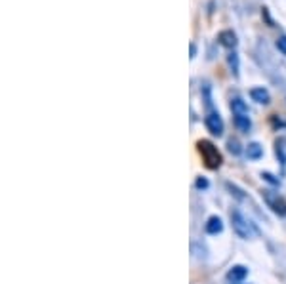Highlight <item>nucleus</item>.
<instances>
[{"mask_svg":"<svg viewBox=\"0 0 286 284\" xmlns=\"http://www.w3.org/2000/svg\"><path fill=\"white\" fill-rule=\"evenodd\" d=\"M197 149H199L200 157H202V162L206 164V168H210V170H218V168L222 166L223 157L212 141H208V139H200L199 143H197Z\"/></svg>","mask_w":286,"mask_h":284,"instance_id":"obj_1","label":"nucleus"},{"mask_svg":"<svg viewBox=\"0 0 286 284\" xmlns=\"http://www.w3.org/2000/svg\"><path fill=\"white\" fill-rule=\"evenodd\" d=\"M231 225L241 239H250L252 237V223L244 218L241 212H231Z\"/></svg>","mask_w":286,"mask_h":284,"instance_id":"obj_2","label":"nucleus"},{"mask_svg":"<svg viewBox=\"0 0 286 284\" xmlns=\"http://www.w3.org/2000/svg\"><path fill=\"white\" fill-rule=\"evenodd\" d=\"M261 197H264L265 204H267V208H271L277 216H286V200L280 197L279 193H275V191H269L265 189L261 193Z\"/></svg>","mask_w":286,"mask_h":284,"instance_id":"obj_3","label":"nucleus"},{"mask_svg":"<svg viewBox=\"0 0 286 284\" xmlns=\"http://www.w3.org/2000/svg\"><path fill=\"white\" fill-rule=\"evenodd\" d=\"M204 124H206L208 132H210L212 136H218V138L222 136L223 128H225V124H223V120L218 111H208V115L204 117Z\"/></svg>","mask_w":286,"mask_h":284,"instance_id":"obj_4","label":"nucleus"},{"mask_svg":"<svg viewBox=\"0 0 286 284\" xmlns=\"http://www.w3.org/2000/svg\"><path fill=\"white\" fill-rule=\"evenodd\" d=\"M218 42L222 44L223 48H227V50H235L239 40H236V35L233 31H222L220 35H218Z\"/></svg>","mask_w":286,"mask_h":284,"instance_id":"obj_5","label":"nucleus"},{"mask_svg":"<svg viewBox=\"0 0 286 284\" xmlns=\"http://www.w3.org/2000/svg\"><path fill=\"white\" fill-rule=\"evenodd\" d=\"M246 277H248V269L243 267V265H235V267H231L227 273V280L233 284H241Z\"/></svg>","mask_w":286,"mask_h":284,"instance_id":"obj_6","label":"nucleus"},{"mask_svg":"<svg viewBox=\"0 0 286 284\" xmlns=\"http://www.w3.org/2000/svg\"><path fill=\"white\" fill-rule=\"evenodd\" d=\"M250 97L256 103H259V105H267V103L271 101V95H269V92L265 88H252Z\"/></svg>","mask_w":286,"mask_h":284,"instance_id":"obj_7","label":"nucleus"},{"mask_svg":"<svg viewBox=\"0 0 286 284\" xmlns=\"http://www.w3.org/2000/svg\"><path fill=\"white\" fill-rule=\"evenodd\" d=\"M223 231V221L222 218H218V216H212V218H208L206 221V233L208 235H218Z\"/></svg>","mask_w":286,"mask_h":284,"instance_id":"obj_8","label":"nucleus"},{"mask_svg":"<svg viewBox=\"0 0 286 284\" xmlns=\"http://www.w3.org/2000/svg\"><path fill=\"white\" fill-rule=\"evenodd\" d=\"M233 120H235V126L241 132H244V134L250 132V128H252L250 115H233Z\"/></svg>","mask_w":286,"mask_h":284,"instance_id":"obj_9","label":"nucleus"},{"mask_svg":"<svg viewBox=\"0 0 286 284\" xmlns=\"http://www.w3.org/2000/svg\"><path fill=\"white\" fill-rule=\"evenodd\" d=\"M231 111H233V115H250L248 105H246L241 97H233V101H231Z\"/></svg>","mask_w":286,"mask_h":284,"instance_id":"obj_10","label":"nucleus"},{"mask_svg":"<svg viewBox=\"0 0 286 284\" xmlns=\"http://www.w3.org/2000/svg\"><path fill=\"white\" fill-rule=\"evenodd\" d=\"M246 157H248L250 161H257V159H261V157H264V147L259 145V143H250L248 149H246Z\"/></svg>","mask_w":286,"mask_h":284,"instance_id":"obj_11","label":"nucleus"},{"mask_svg":"<svg viewBox=\"0 0 286 284\" xmlns=\"http://www.w3.org/2000/svg\"><path fill=\"white\" fill-rule=\"evenodd\" d=\"M227 65L229 69H231V73L235 74V76H239V56H236V51L235 50H231L229 51V56H227Z\"/></svg>","mask_w":286,"mask_h":284,"instance_id":"obj_12","label":"nucleus"},{"mask_svg":"<svg viewBox=\"0 0 286 284\" xmlns=\"http://www.w3.org/2000/svg\"><path fill=\"white\" fill-rule=\"evenodd\" d=\"M275 46H277V50H279L282 56H286V35H280V37L277 38Z\"/></svg>","mask_w":286,"mask_h":284,"instance_id":"obj_13","label":"nucleus"},{"mask_svg":"<svg viewBox=\"0 0 286 284\" xmlns=\"http://www.w3.org/2000/svg\"><path fill=\"white\" fill-rule=\"evenodd\" d=\"M229 151H231L233 154H239V153H241V149H239V143H236L235 139H231V141H229Z\"/></svg>","mask_w":286,"mask_h":284,"instance_id":"obj_14","label":"nucleus"},{"mask_svg":"<svg viewBox=\"0 0 286 284\" xmlns=\"http://www.w3.org/2000/svg\"><path fill=\"white\" fill-rule=\"evenodd\" d=\"M261 177H264V179H267L269 183H273V185H279V179H275V175L267 174V172H265V174H261Z\"/></svg>","mask_w":286,"mask_h":284,"instance_id":"obj_15","label":"nucleus"},{"mask_svg":"<svg viewBox=\"0 0 286 284\" xmlns=\"http://www.w3.org/2000/svg\"><path fill=\"white\" fill-rule=\"evenodd\" d=\"M197 187H199V189H204V187H208V182L202 179V177H199V179H197Z\"/></svg>","mask_w":286,"mask_h":284,"instance_id":"obj_16","label":"nucleus"},{"mask_svg":"<svg viewBox=\"0 0 286 284\" xmlns=\"http://www.w3.org/2000/svg\"><path fill=\"white\" fill-rule=\"evenodd\" d=\"M195 56H197V46H195V44H191V59H193Z\"/></svg>","mask_w":286,"mask_h":284,"instance_id":"obj_17","label":"nucleus"}]
</instances>
